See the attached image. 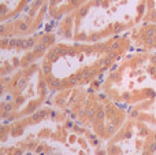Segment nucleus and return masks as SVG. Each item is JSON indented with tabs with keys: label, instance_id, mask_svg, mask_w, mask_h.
Listing matches in <instances>:
<instances>
[{
	"label": "nucleus",
	"instance_id": "20e7f679",
	"mask_svg": "<svg viewBox=\"0 0 156 155\" xmlns=\"http://www.w3.org/2000/svg\"><path fill=\"white\" fill-rule=\"evenodd\" d=\"M136 45L156 54V22H143L132 36Z\"/></svg>",
	"mask_w": 156,
	"mask_h": 155
},
{
	"label": "nucleus",
	"instance_id": "39448f33",
	"mask_svg": "<svg viewBox=\"0 0 156 155\" xmlns=\"http://www.w3.org/2000/svg\"><path fill=\"white\" fill-rule=\"evenodd\" d=\"M88 2L89 0H48V13L54 18H60L78 10Z\"/></svg>",
	"mask_w": 156,
	"mask_h": 155
},
{
	"label": "nucleus",
	"instance_id": "0eeeda50",
	"mask_svg": "<svg viewBox=\"0 0 156 155\" xmlns=\"http://www.w3.org/2000/svg\"><path fill=\"white\" fill-rule=\"evenodd\" d=\"M144 22H156V0H148V10Z\"/></svg>",
	"mask_w": 156,
	"mask_h": 155
},
{
	"label": "nucleus",
	"instance_id": "f03ea898",
	"mask_svg": "<svg viewBox=\"0 0 156 155\" xmlns=\"http://www.w3.org/2000/svg\"><path fill=\"white\" fill-rule=\"evenodd\" d=\"M127 38H116L100 44H56L47 54L43 63L47 81L51 87H65L93 77L115 60L114 48Z\"/></svg>",
	"mask_w": 156,
	"mask_h": 155
},
{
	"label": "nucleus",
	"instance_id": "f257e3e1",
	"mask_svg": "<svg viewBox=\"0 0 156 155\" xmlns=\"http://www.w3.org/2000/svg\"><path fill=\"white\" fill-rule=\"evenodd\" d=\"M148 0H89L67 15L74 40H100L144 22Z\"/></svg>",
	"mask_w": 156,
	"mask_h": 155
},
{
	"label": "nucleus",
	"instance_id": "7ed1b4c3",
	"mask_svg": "<svg viewBox=\"0 0 156 155\" xmlns=\"http://www.w3.org/2000/svg\"><path fill=\"white\" fill-rule=\"evenodd\" d=\"M134 62L129 63L136 71V89L127 91L136 96L129 102L136 106V120L156 126V54L143 51L133 55Z\"/></svg>",
	"mask_w": 156,
	"mask_h": 155
},
{
	"label": "nucleus",
	"instance_id": "423d86ee",
	"mask_svg": "<svg viewBox=\"0 0 156 155\" xmlns=\"http://www.w3.org/2000/svg\"><path fill=\"white\" fill-rule=\"evenodd\" d=\"M32 0H2L3 4V15H2V21L4 23V21H7L10 16L15 18L19 15L21 13H23L26 10V7L30 4Z\"/></svg>",
	"mask_w": 156,
	"mask_h": 155
}]
</instances>
